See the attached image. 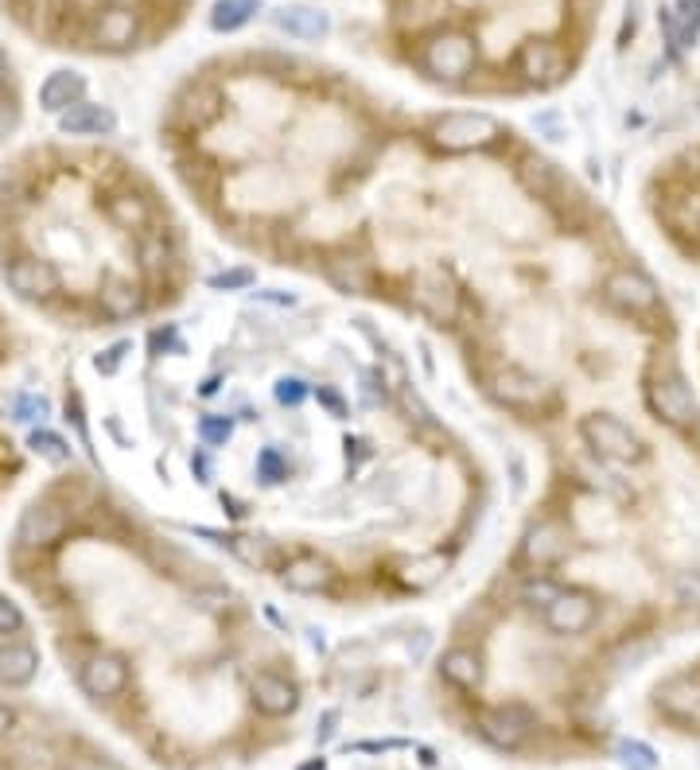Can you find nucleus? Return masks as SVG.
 I'll list each match as a JSON object with an SVG mask.
<instances>
[{"mask_svg": "<svg viewBox=\"0 0 700 770\" xmlns=\"http://www.w3.org/2000/svg\"><path fill=\"white\" fill-rule=\"evenodd\" d=\"M416 63L432 82L460 86L478 66V40L467 28H432L416 48Z\"/></svg>", "mask_w": 700, "mask_h": 770, "instance_id": "f257e3e1", "label": "nucleus"}, {"mask_svg": "<svg viewBox=\"0 0 700 770\" xmlns=\"http://www.w3.org/2000/svg\"><path fill=\"white\" fill-rule=\"evenodd\" d=\"M498 136H502L498 117L486 110H452V113L432 117V125H429V141L436 144L440 152H452V156L491 148Z\"/></svg>", "mask_w": 700, "mask_h": 770, "instance_id": "f03ea898", "label": "nucleus"}, {"mask_svg": "<svg viewBox=\"0 0 700 770\" xmlns=\"http://www.w3.org/2000/svg\"><path fill=\"white\" fill-rule=\"evenodd\" d=\"M646 405H650V413L658 417L661 424H669V429H677V432L697 429V421H700L697 393L689 390V381L677 370L653 373V378L646 381Z\"/></svg>", "mask_w": 700, "mask_h": 770, "instance_id": "7ed1b4c3", "label": "nucleus"}, {"mask_svg": "<svg viewBox=\"0 0 700 770\" xmlns=\"http://www.w3.org/2000/svg\"><path fill=\"white\" fill-rule=\"evenodd\" d=\"M580 440L599 455V460L611 463H638L646 460V440L638 437L630 424H622L611 413H591L580 421Z\"/></svg>", "mask_w": 700, "mask_h": 770, "instance_id": "20e7f679", "label": "nucleus"}, {"mask_svg": "<svg viewBox=\"0 0 700 770\" xmlns=\"http://www.w3.org/2000/svg\"><path fill=\"white\" fill-rule=\"evenodd\" d=\"M604 296H607V304H611L615 311H622V316H635V319H646V316H653V311L661 308L658 285H653L642 269H630V265L607 273Z\"/></svg>", "mask_w": 700, "mask_h": 770, "instance_id": "39448f33", "label": "nucleus"}, {"mask_svg": "<svg viewBox=\"0 0 700 770\" xmlns=\"http://www.w3.org/2000/svg\"><path fill=\"white\" fill-rule=\"evenodd\" d=\"M514 71L522 82L529 86H553V82L565 79L568 71V51L560 48L557 40L549 35H534V40H525L514 55Z\"/></svg>", "mask_w": 700, "mask_h": 770, "instance_id": "423d86ee", "label": "nucleus"}, {"mask_svg": "<svg viewBox=\"0 0 700 770\" xmlns=\"http://www.w3.org/2000/svg\"><path fill=\"white\" fill-rule=\"evenodd\" d=\"M491 398L506 409L529 413V409H542L545 401L553 398V386L542 373H529V370H522V366H502L491 378Z\"/></svg>", "mask_w": 700, "mask_h": 770, "instance_id": "0eeeda50", "label": "nucleus"}, {"mask_svg": "<svg viewBox=\"0 0 700 770\" xmlns=\"http://www.w3.org/2000/svg\"><path fill=\"white\" fill-rule=\"evenodd\" d=\"M90 40L102 51H128L141 40V12L125 0H110L90 17Z\"/></svg>", "mask_w": 700, "mask_h": 770, "instance_id": "6e6552de", "label": "nucleus"}, {"mask_svg": "<svg viewBox=\"0 0 700 770\" xmlns=\"http://www.w3.org/2000/svg\"><path fill=\"white\" fill-rule=\"evenodd\" d=\"M66 525H71L66 506H59V502H51V499H35L17 522V545L28 548V553H40V548L55 545V541L63 537Z\"/></svg>", "mask_w": 700, "mask_h": 770, "instance_id": "1a4fd4ad", "label": "nucleus"}, {"mask_svg": "<svg viewBox=\"0 0 700 770\" xmlns=\"http://www.w3.org/2000/svg\"><path fill=\"white\" fill-rule=\"evenodd\" d=\"M534 731V712L522 705H494L478 716V736L498 751H517Z\"/></svg>", "mask_w": 700, "mask_h": 770, "instance_id": "9d476101", "label": "nucleus"}, {"mask_svg": "<svg viewBox=\"0 0 700 770\" xmlns=\"http://www.w3.org/2000/svg\"><path fill=\"white\" fill-rule=\"evenodd\" d=\"M4 280H9V288L20 300H32V304L51 300L59 292V285H63V277H59V269L48 257H17L4 269Z\"/></svg>", "mask_w": 700, "mask_h": 770, "instance_id": "9b49d317", "label": "nucleus"}, {"mask_svg": "<svg viewBox=\"0 0 700 770\" xmlns=\"http://www.w3.org/2000/svg\"><path fill=\"white\" fill-rule=\"evenodd\" d=\"M565 553H568V530L560 522H553V517H545V522L529 525V533L522 537V548H517V561L525 568L545 572L565 561Z\"/></svg>", "mask_w": 700, "mask_h": 770, "instance_id": "f8f14e48", "label": "nucleus"}, {"mask_svg": "<svg viewBox=\"0 0 700 770\" xmlns=\"http://www.w3.org/2000/svg\"><path fill=\"white\" fill-rule=\"evenodd\" d=\"M596 615H599V607H596V599H591L588 592L568 588V592H560L549 607H545V627H549L553 635H560V638H576V635H584L591 623H596Z\"/></svg>", "mask_w": 700, "mask_h": 770, "instance_id": "ddd939ff", "label": "nucleus"}, {"mask_svg": "<svg viewBox=\"0 0 700 770\" xmlns=\"http://www.w3.org/2000/svg\"><path fill=\"white\" fill-rule=\"evenodd\" d=\"M280 584L296 596H319L334 584V564L327 556H316V553H300L292 561H285L280 568Z\"/></svg>", "mask_w": 700, "mask_h": 770, "instance_id": "4468645a", "label": "nucleus"}, {"mask_svg": "<svg viewBox=\"0 0 700 770\" xmlns=\"http://www.w3.org/2000/svg\"><path fill=\"white\" fill-rule=\"evenodd\" d=\"M249 700H254V708L265 716H292L296 705H300V689H296L292 677L261 669V674H254V681H249Z\"/></svg>", "mask_w": 700, "mask_h": 770, "instance_id": "2eb2a0df", "label": "nucleus"}, {"mask_svg": "<svg viewBox=\"0 0 700 770\" xmlns=\"http://www.w3.org/2000/svg\"><path fill=\"white\" fill-rule=\"evenodd\" d=\"M272 28L277 32H285L288 40H300V43H319L327 40V32H331V17H327L323 9H316V4H280V9H272Z\"/></svg>", "mask_w": 700, "mask_h": 770, "instance_id": "dca6fc26", "label": "nucleus"}, {"mask_svg": "<svg viewBox=\"0 0 700 770\" xmlns=\"http://www.w3.org/2000/svg\"><path fill=\"white\" fill-rule=\"evenodd\" d=\"M79 681H82V689H86V697L110 700V697H117V692H125L128 661L121 658V654H94V658H86V666H82Z\"/></svg>", "mask_w": 700, "mask_h": 770, "instance_id": "f3484780", "label": "nucleus"}, {"mask_svg": "<svg viewBox=\"0 0 700 770\" xmlns=\"http://www.w3.org/2000/svg\"><path fill=\"white\" fill-rule=\"evenodd\" d=\"M413 296H416V304H421L424 316L440 319V324H452V319L460 316V288H455L440 269L416 277Z\"/></svg>", "mask_w": 700, "mask_h": 770, "instance_id": "a211bd4d", "label": "nucleus"}, {"mask_svg": "<svg viewBox=\"0 0 700 770\" xmlns=\"http://www.w3.org/2000/svg\"><path fill=\"white\" fill-rule=\"evenodd\" d=\"M658 708L677 723H700V677H669L653 692Z\"/></svg>", "mask_w": 700, "mask_h": 770, "instance_id": "6ab92c4d", "label": "nucleus"}, {"mask_svg": "<svg viewBox=\"0 0 700 770\" xmlns=\"http://www.w3.org/2000/svg\"><path fill=\"white\" fill-rule=\"evenodd\" d=\"M86 102V74L79 71H51L48 79L40 82V110L63 117L71 105Z\"/></svg>", "mask_w": 700, "mask_h": 770, "instance_id": "aec40b11", "label": "nucleus"}, {"mask_svg": "<svg viewBox=\"0 0 700 770\" xmlns=\"http://www.w3.org/2000/svg\"><path fill=\"white\" fill-rule=\"evenodd\" d=\"M175 113H179V121H184L187 129H207L210 121H218V113H223V94H218V86H210V82H192V86L184 90V97L175 102Z\"/></svg>", "mask_w": 700, "mask_h": 770, "instance_id": "412c9836", "label": "nucleus"}, {"mask_svg": "<svg viewBox=\"0 0 700 770\" xmlns=\"http://www.w3.org/2000/svg\"><path fill=\"white\" fill-rule=\"evenodd\" d=\"M59 133L66 136H110L117 133V113L110 105L97 102H79L59 117Z\"/></svg>", "mask_w": 700, "mask_h": 770, "instance_id": "4be33fe9", "label": "nucleus"}, {"mask_svg": "<svg viewBox=\"0 0 700 770\" xmlns=\"http://www.w3.org/2000/svg\"><path fill=\"white\" fill-rule=\"evenodd\" d=\"M440 677L455 689H478L483 685V654L471 646H455L440 658Z\"/></svg>", "mask_w": 700, "mask_h": 770, "instance_id": "5701e85b", "label": "nucleus"}, {"mask_svg": "<svg viewBox=\"0 0 700 770\" xmlns=\"http://www.w3.org/2000/svg\"><path fill=\"white\" fill-rule=\"evenodd\" d=\"M40 669V654L28 643H0V685H28Z\"/></svg>", "mask_w": 700, "mask_h": 770, "instance_id": "b1692460", "label": "nucleus"}, {"mask_svg": "<svg viewBox=\"0 0 700 770\" xmlns=\"http://www.w3.org/2000/svg\"><path fill=\"white\" fill-rule=\"evenodd\" d=\"M97 308L105 319H133L144 308V292L133 280H105L97 292Z\"/></svg>", "mask_w": 700, "mask_h": 770, "instance_id": "393cba45", "label": "nucleus"}, {"mask_svg": "<svg viewBox=\"0 0 700 770\" xmlns=\"http://www.w3.org/2000/svg\"><path fill=\"white\" fill-rule=\"evenodd\" d=\"M327 280H331L342 296H367L370 285H374V277H370L367 265H362L359 257H350V254H339V257H331V261H327Z\"/></svg>", "mask_w": 700, "mask_h": 770, "instance_id": "a878e982", "label": "nucleus"}, {"mask_svg": "<svg viewBox=\"0 0 700 770\" xmlns=\"http://www.w3.org/2000/svg\"><path fill=\"white\" fill-rule=\"evenodd\" d=\"M261 12V0H215L210 4V28L218 35H234L246 24H254Z\"/></svg>", "mask_w": 700, "mask_h": 770, "instance_id": "bb28decb", "label": "nucleus"}, {"mask_svg": "<svg viewBox=\"0 0 700 770\" xmlns=\"http://www.w3.org/2000/svg\"><path fill=\"white\" fill-rule=\"evenodd\" d=\"M444 0H393V24L401 32H424L440 20Z\"/></svg>", "mask_w": 700, "mask_h": 770, "instance_id": "cd10ccee", "label": "nucleus"}, {"mask_svg": "<svg viewBox=\"0 0 700 770\" xmlns=\"http://www.w3.org/2000/svg\"><path fill=\"white\" fill-rule=\"evenodd\" d=\"M658 28H661V43H666L669 59H681L684 51L697 48V32L677 17L673 4H658Z\"/></svg>", "mask_w": 700, "mask_h": 770, "instance_id": "c85d7f7f", "label": "nucleus"}, {"mask_svg": "<svg viewBox=\"0 0 700 770\" xmlns=\"http://www.w3.org/2000/svg\"><path fill=\"white\" fill-rule=\"evenodd\" d=\"M105 211H110V218L121 226V230H148V223H152L148 203H144L141 195H128V191L113 195V199L105 203Z\"/></svg>", "mask_w": 700, "mask_h": 770, "instance_id": "c756f323", "label": "nucleus"}, {"mask_svg": "<svg viewBox=\"0 0 700 770\" xmlns=\"http://www.w3.org/2000/svg\"><path fill=\"white\" fill-rule=\"evenodd\" d=\"M517 175H522V183L534 191V195H553V191L565 183L557 167H553L549 160H542V156H525L522 167H517Z\"/></svg>", "mask_w": 700, "mask_h": 770, "instance_id": "7c9ffc66", "label": "nucleus"}, {"mask_svg": "<svg viewBox=\"0 0 700 770\" xmlns=\"http://www.w3.org/2000/svg\"><path fill=\"white\" fill-rule=\"evenodd\" d=\"M28 448H32L40 460H48V463H66L71 460V444H66L59 432H51V429H35L32 437H28Z\"/></svg>", "mask_w": 700, "mask_h": 770, "instance_id": "2f4dec72", "label": "nucleus"}, {"mask_svg": "<svg viewBox=\"0 0 700 770\" xmlns=\"http://www.w3.org/2000/svg\"><path fill=\"white\" fill-rule=\"evenodd\" d=\"M254 471H257V479H261L265 486H277V483H285V479H288V460H285V452H280L277 444L261 448V452H257V463H254Z\"/></svg>", "mask_w": 700, "mask_h": 770, "instance_id": "473e14b6", "label": "nucleus"}, {"mask_svg": "<svg viewBox=\"0 0 700 770\" xmlns=\"http://www.w3.org/2000/svg\"><path fill=\"white\" fill-rule=\"evenodd\" d=\"M167 265H172V249H167V242L159 238V234H144V242H141V269L148 273V277H159Z\"/></svg>", "mask_w": 700, "mask_h": 770, "instance_id": "72a5a7b5", "label": "nucleus"}, {"mask_svg": "<svg viewBox=\"0 0 700 770\" xmlns=\"http://www.w3.org/2000/svg\"><path fill=\"white\" fill-rule=\"evenodd\" d=\"M223 545H230L238 553V561H246L249 568H265L269 564V545L261 537H226Z\"/></svg>", "mask_w": 700, "mask_h": 770, "instance_id": "f704fd0d", "label": "nucleus"}, {"mask_svg": "<svg viewBox=\"0 0 700 770\" xmlns=\"http://www.w3.org/2000/svg\"><path fill=\"white\" fill-rule=\"evenodd\" d=\"M272 393H277V401L285 409H300L303 401L311 398V386L303 378H296V373H288V378H280L277 386H272Z\"/></svg>", "mask_w": 700, "mask_h": 770, "instance_id": "c9c22d12", "label": "nucleus"}, {"mask_svg": "<svg viewBox=\"0 0 700 770\" xmlns=\"http://www.w3.org/2000/svg\"><path fill=\"white\" fill-rule=\"evenodd\" d=\"M199 437H203V444H207V448H223L226 440L234 437V421H230V417L207 413L199 421Z\"/></svg>", "mask_w": 700, "mask_h": 770, "instance_id": "e433bc0d", "label": "nucleus"}, {"mask_svg": "<svg viewBox=\"0 0 700 770\" xmlns=\"http://www.w3.org/2000/svg\"><path fill=\"white\" fill-rule=\"evenodd\" d=\"M619 762H622V770H653L658 767V754L646 743H638V739H627V743L619 747Z\"/></svg>", "mask_w": 700, "mask_h": 770, "instance_id": "4c0bfd02", "label": "nucleus"}, {"mask_svg": "<svg viewBox=\"0 0 700 770\" xmlns=\"http://www.w3.org/2000/svg\"><path fill=\"white\" fill-rule=\"evenodd\" d=\"M48 413H51V405L40 398V393H17V398H12V417H17V421L35 424V421H43Z\"/></svg>", "mask_w": 700, "mask_h": 770, "instance_id": "58836bf2", "label": "nucleus"}, {"mask_svg": "<svg viewBox=\"0 0 700 770\" xmlns=\"http://www.w3.org/2000/svg\"><path fill=\"white\" fill-rule=\"evenodd\" d=\"M557 596H560V588L553 581H545V576H542V581L534 576V581L522 588V604H529V607H549Z\"/></svg>", "mask_w": 700, "mask_h": 770, "instance_id": "ea45409f", "label": "nucleus"}, {"mask_svg": "<svg viewBox=\"0 0 700 770\" xmlns=\"http://www.w3.org/2000/svg\"><path fill=\"white\" fill-rule=\"evenodd\" d=\"M673 596H677V604H684V607H700V572H677Z\"/></svg>", "mask_w": 700, "mask_h": 770, "instance_id": "a19ab883", "label": "nucleus"}, {"mask_svg": "<svg viewBox=\"0 0 700 770\" xmlns=\"http://www.w3.org/2000/svg\"><path fill=\"white\" fill-rule=\"evenodd\" d=\"M257 280L254 269H230V273H218V277H210L207 285L215 288V292H241V288H249Z\"/></svg>", "mask_w": 700, "mask_h": 770, "instance_id": "79ce46f5", "label": "nucleus"}, {"mask_svg": "<svg viewBox=\"0 0 700 770\" xmlns=\"http://www.w3.org/2000/svg\"><path fill=\"white\" fill-rule=\"evenodd\" d=\"M17 762L24 770H51V762H55V754H51L48 743H24L17 751Z\"/></svg>", "mask_w": 700, "mask_h": 770, "instance_id": "37998d69", "label": "nucleus"}, {"mask_svg": "<svg viewBox=\"0 0 700 770\" xmlns=\"http://www.w3.org/2000/svg\"><path fill=\"white\" fill-rule=\"evenodd\" d=\"M311 398H316L319 405H323L327 413L334 417V421H347V417H350V405L342 401L339 390H331V386H316V390H311Z\"/></svg>", "mask_w": 700, "mask_h": 770, "instance_id": "c03bdc74", "label": "nucleus"}, {"mask_svg": "<svg viewBox=\"0 0 700 770\" xmlns=\"http://www.w3.org/2000/svg\"><path fill=\"white\" fill-rule=\"evenodd\" d=\"M378 378H382V386H385V390H393V393H401L409 386L405 366H401V358H393V355H382V370H378Z\"/></svg>", "mask_w": 700, "mask_h": 770, "instance_id": "a18cd8bd", "label": "nucleus"}, {"mask_svg": "<svg viewBox=\"0 0 700 770\" xmlns=\"http://www.w3.org/2000/svg\"><path fill=\"white\" fill-rule=\"evenodd\" d=\"M17 630H24V612L0 596V635H17Z\"/></svg>", "mask_w": 700, "mask_h": 770, "instance_id": "49530a36", "label": "nucleus"}, {"mask_svg": "<svg viewBox=\"0 0 700 770\" xmlns=\"http://www.w3.org/2000/svg\"><path fill=\"white\" fill-rule=\"evenodd\" d=\"M20 125V105L9 94H0V141H9Z\"/></svg>", "mask_w": 700, "mask_h": 770, "instance_id": "de8ad7c7", "label": "nucleus"}, {"mask_svg": "<svg viewBox=\"0 0 700 770\" xmlns=\"http://www.w3.org/2000/svg\"><path fill=\"white\" fill-rule=\"evenodd\" d=\"M128 350H133V342H113L110 350H102V355L94 358V366H97L102 373H117V366L125 362Z\"/></svg>", "mask_w": 700, "mask_h": 770, "instance_id": "09e8293b", "label": "nucleus"}, {"mask_svg": "<svg viewBox=\"0 0 700 770\" xmlns=\"http://www.w3.org/2000/svg\"><path fill=\"white\" fill-rule=\"evenodd\" d=\"M195 604H199L203 612H223V607L230 604V592H223V588H195Z\"/></svg>", "mask_w": 700, "mask_h": 770, "instance_id": "8fccbe9b", "label": "nucleus"}, {"mask_svg": "<svg viewBox=\"0 0 700 770\" xmlns=\"http://www.w3.org/2000/svg\"><path fill=\"white\" fill-rule=\"evenodd\" d=\"M669 4H673L677 17H681L684 24H689L692 32L700 35V0H669Z\"/></svg>", "mask_w": 700, "mask_h": 770, "instance_id": "3c124183", "label": "nucleus"}, {"mask_svg": "<svg viewBox=\"0 0 700 770\" xmlns=\"http://www.w3.org/2000/svg\"><path fill=\"white\" fill-rule=\"evenodd\" d=\"M534 129H545V133H549V141H565V129H560L557 113H542V117H534Z\"/></svg>", "mask_w": 700, "mask_h": 770, "instance_id": "603ef678", "label": "nucleus"}, {"mask_svg": "<svg viewBox=\"0 0 700 770\" xmlns=\"http://www.w3.org/2000/svg\"><path fill=\"white\" fill-rule=\"evenodd\" d=\"M257 300H265V304H280V308H292L296 304V296L292 292H280V288H269V292H254Z\"/></svg>", "mask_w": 700, "mask_h": 770, "instance_id": "864d4df0", "label": "nucleus"}, {"mask_svg": "<svg viewBox=\"0 0 700 770\" xmlns=\"http://www.w3.org/2000/svg\"><path fill=\"white\" fill-rule=\"evenodd\" d=\"M192 471H195V479H199V483H210V460L203 452L192 455Z\"/></svg>", "mask_w": 700, "mask_h": 770, "instance_id": "5fc2aeb1", "label": "nucleus"}, {"mask_svg": "<svg viewBox=\"0 0 700 770\" xmlns=\"http://www.w3.org/2000/svg\"><path fill=\"white\" fill-rule=\"evenodd\" d=\"M175 342V327H167V331H152V355H159L164 347H172Z\"/></svg>", "mask_w": 700, "mask_h": 770, "instance_id": "6e6d98bb", "label": "nucleus"}, {"mask_svg": "<svg viewBox=\"0 0 700 770\" xmlns=\"http://www.w3.org/2000/svg\"><path fill=\"white\" fill-rule=\"evenodd\" d=\"M568 9H573L576 17H591V12L599 9V0H568Z\"/></svg>", "mask_w": 700, "mask_h": 770, "instance_id": "4d7b16f0", "label": "nucleus"}, {"mask_svg": "<svg viewBox=\"0 0 700 770\" xmlns=\"http://www.w3.org/2000/svg\"><path fill=\"white\" fill-rule=\"evenodd\" d=\"M12 723H17V712H12L9 705H0V739L9 736V731H12Z\"/></svg>", "mask_w": 700, "mask_h": 770, "instance_id": "13d9d810", "label": "nucleus"}, {"mask_svg": "<svg viewBox=\"0 0 700 770\" xmlns=\"http://www.w3.org/2000/svg\"><path fill=\"white\" fill-rule=\"evenodd\" d=\"M334 723H339V712H327V716H323V728H319V743H323V739H331Z\"/></svg>", "mask_w": 700, "mask_h": 770, "instance_id": "bf43d9fd", "label": "nucleus"}, {"mask_svg": "<svg viewBox=\"0 0 700 770\" xmlns=\"http://www.w3.org/2000/svg\"><path fill=\"white\" fill-rule=\"evenodd\" d=\"M12 82V63H9V55L0 51V86H9Z\"/></svg>", "mask_w": 700, "mask_h": 770, "instance_id": "052dcab7", "label": "nucleus"}, {"mask_svg": "<svg viewBox=\"0 0 700 770\" xmlns=\"http://www.w3.org/2000/svg\"><path fill=\"white\" fill-rule=\"evenodd\" d=\"M697 172H700V152H697Z\"/></svg>", "mask_w": 700, "mask_h": 770, "instance_id": "680f3d73", "label": "nucleus"}]
</instances>
